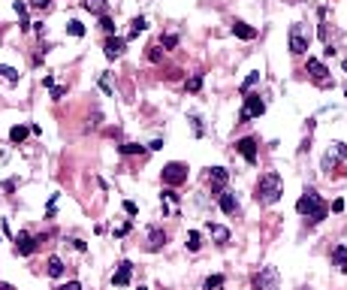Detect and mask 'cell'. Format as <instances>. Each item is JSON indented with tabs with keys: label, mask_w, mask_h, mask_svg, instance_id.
Here are the masks:
<instances>
[{
	"label": "cell",
	"mask_w": 347,
	"mask_h": 290,
	"mask_svg": "<svg viewBox=\"0 0 347 290\" xmlns=\"http://www.w3.org/2000/svg\"><path fill=\"white\" fill-rule=\"evenodd\" d=\"M281 193H284V181H281V175H278V172H263V175H260L257 191H254V199H257L260 206H272V203H278V199H281Z\"/></svg>",
	"instance_id": "cell-1"
},
{
	"label": "cell",
	"mask_w": 347,
	"mask_h": 290,
	"mask_svg": "<svg viewBox=\"0 0 347 290\" xmlns=\"http://www.w3.org/2000/svg\"><path fill=\"white\" fill-rule=\"evenodd\" d=\"M296 212H299V215H308L311 224H320L323 218L329 215V206L320 199V193H317L314 188H305V193L299 196V203H296Z\"/></svg>",
	"instance_id": "cell-2"
},
{
	"label": "cell",
	"mask_w": 347,
	"mask_h": 290,
	"mask_svg": "<svg viewBox=\"0 0 347 290\" xmlns=\"http://www.w3.org/2000/svg\"><path fill=\"white\" fill-rule=\"evenodd\" d=\"M311 46V33L305 30V24H293L290 27V51L293 54H305Z\"/></svg>",
	"instance_id": "cell-3"
},
{
	"label": "cell",
	"mask_w": 347,
	"mask_h": 290,
	"mask_svg": "<svg viewBox=\"0 0 347 290\" xmlns=\"http://www.w3.org/2000/svg\"><path fill=\"white\" fill-rule=\"evenodd\" d=\"M278 284H281V275L275 266H263L254 278V290H278Z\"/></svg>",
	"instance_id": "cell-4"
},
{
	"label": "cell",
	"mask_w": 347,
	"mask_h": 290,
	"mask_svg": "<svg viewBox=\"0 0 347 290\" xmlns=\"http://www.w3.org/2000/svg\"><path fill=\"white\" fill-rule=\"evenodd\" d=\"M184 181H187V167H184V163L172 160V163H166V167H163V185L178 188V185H184Z\"/></svg>",
	"instance_id": "cell-5"
},
{
	"label": "cell",
	"mask_w": 347,
	"mask_h": 290,
	"mask_svg": "<svg viewBox=\"0 0 347 290\" xmlns=\"http://www.w3.org/2000/svg\"><path fill=\"white\" fill-rule=\"evenodd\" d=\"M263 112H266V103L260 100L257 94H248L245 97V106H241V112H239V118L241 121H251V118H260Z\"/></svg>",
	"instance_id": "cell-6"
},
{
	"label": "cell",
	"mask_w": 347,
	"mask_h": 290,
	"mask_svg": "<svg viewBox=\"0 0 347 290\" xmlns=\"http://www.w3.org/2000/svg\"><path fill=\"white\" fill-rule=\"evenodd\" d=\"M37 245H43V239H33L30 233H15V254L19 257H30L33 251H37Z\"/></svg>",
	"instance_id": "cell-7"
},
{
	"label": "cell",
	"mask_w": 347,
	"mask_h": 290,
	"mask_svg": "<svg viewBox=\"0 0 347 290\" xmlns=\"http://www.w3.org/2000/svg\"><path fill=\"white\" fill-rule=\"evenodd\" d=\"M308 76L311 79H314L320 88H329V85H332V82H329V70H326V64L323 61H317V58H308Z\"/></svg>",
	"instance_id": "cell-8"
},
{
	"label": "cell",
	"mask_w": 347,
	"mask_h": 290,
	"mask_svg": "<svg viewBox=\"0 0 347 290\" xmlns=\"http://www.w3.org/2000/svg\"><path fill=\"white\" fill-rule=\"evenodd\" d=\"M344 157H347V145L344 142H332V145H329V151H326V157H323V169L329 172L332 167H338Z\"/></svg>",
	"instance_id": "cell-9"
},
{
	"label": "cell",
	"mask_w": 347,
	"mask_h": 290,
	"mask_svg": "<svg viewBox=\"0 0 347 290\" xmlns=\"http://www.w3.org/2000/svg\"><path fill=\"white\" fill-rule=\"evenodd\" d=\"M227 181H230V172L223 169V167H215V169H208V188H212V193H223V188H227Z\"/></svg>",
	"instance_id": "cell-10"
},
{
	"label": "cell",
	"mask_w": 347,
	"mask_h": 290,
	"mask_svg": "<svg viewBox=\"0 0 347 290\" xmlns=\"http://www.w3.org/2000/svg\"><path fill=\"white\" fill-rule=\"evenodd\" d=\"M236 148H239V154L245 157L248 163H257V139H254V136L239 139V142H236Z\"/></svg>",
	"instance_id": "cell-11"
},
{
	"label": "cell",
	"mask_w": 347,
	"mask_h": 290,
	"mask_svg": "<svg viewBox=\"0 0 347 290\" xmlns=\"http://www.w3.org/2000/svg\"><path fill=\"white\" fill-rule=\"evenodd\" d=\"M124 48H127V40H121V36H109L106 46H103V51H106V58H109V61L121 58V54H124Z\"/></svg>",
	"instance_id": "cell-12"
},
{
	"label": "cell",
	"mask_w": 347,
	"mask_h": 290,
	"mask_svg": "<svg viewBox=\"0 0 347 290\" xmlns=\"http://www.w3.org/2000/svg\"><path fill=\"white\" fill-rule=\"evenodd\" d=\"M130 275H133V263L130 260H121L118 263V272L112 275V284L115 287H124V284H130Z\"/></svg>",
	"instance_id": "cell-13"
},
{
	"label": "cell",
	"mask_w": 347,
	"mask_h": 290,
	"mask_svg": "<svg viewBox=\"0 0 347 290\" xmlns=\"http://www.w3.org/2000/svg\"><path fill=\"white\" fill-rule=\"evenodd\" d=\"M217 206H220L223 215H236V212H239V199H236V193H227V191H223V193L217 196Z\"/></svg>",
	"instance_id": "cell-14"
},
{
	"label": "cell",
	"mask_w": 347,
	"mask_h": 290,
	"mask_svg": "<svg viewBox=\"0 0 347 290\" xmlns=\"http://www.w3.org/2000/svg\"><path fill=\"white\" fill-rule=\"evenodd\" d=\"M166 245V233L160 227H151L148 230V251H160Z\"/></svg>",
	"instance_id": "cell-15"
},
{
	"label": "cell",
	"mask_w": 347,
	"mask_h": 290,
	"mask_svg": "<svg viewBox=\"0 0 347 290\" xmlns=\"http://www.w3.org/2000/svg\"><path fill=\"white\" fill-rule=\"evenodd\" d=\"M233 33L239 36V40H257V27H251L245 22H233Z\"/></svg>",
	"instance_id": "cell-16"
},
{
	"label": "cell",
	"mask_w": 347,
	"mask_h": 290,
	"mask_svg": "<svg viewBox=\"0 0 347 290\" xmlns=\"http://www.w3.org/2000/svg\"><path fill=\"white\" fill-rule=\"evenodd\" d=\"M208 233H212V239H215L217 245H227V242H230V230L220 227V224H212V221H208Z\"/></svg>",
	"instance_id": "cell-17"
},
{
	"label": "cell",
	"mask_w": 347,
	"mask_h": 290,
	"mask_svg": "<svg viewBox=\"0 0 347 290\" xmlns=\"http://www.w3.org/2000/svg\"><path fill=\"white\" fill-rule=\"evenodd\" d=\"M82 6L88 12H94V15H106V9H109L106 0H82Z\"/></svg>",
	"instance_id": "cell-18"
},
{
	"label": "cell",
	"mask_w": 347,
	"mask_h": 290,
	"mask_svg": "<svg viewBox=\"0 0 347 290\" xmlns=\"http://www.w3.org/2000/svg\"><path fill=\"white\" fill-rule=\"evenodd\" d=\"M45 266H48L45 272H48L51 278H61V275H64V260H61V257H55V254L48 257V263H45Z\"/></svg>",
	"instance_id": "cell-19"
},
{
	"label": "cell",
	"mask_w": 347,
	"mask_h": 290,
	"mask_svg": "<svg viewBox=\"0 0 347 290\" xmlns=\"http://www.w3.org/2000/svg\"><path fill=\"white\" fill-rule=\"evenodd\" d=\"M332 263H335V266H341V269L347 272V245H338V248L332 251Z\"/></svg>",
	"instance_id": "cell-20"
},
{
	"label": "cell",
	"mask_w": 347,
	"mask_h": 290,
	"mask_svg": "<svg viewBox=\"0 0 347 290\" xmlns=\"http://www.w3.org/2000/svg\"><path fill=\"white\" fill-rule=\"evenodd\" d=\"M145 27H148V22H145L142 15H139V18H133V22H130V33H127V36L133 40V36H139V33H142Z\"/></svg>",
	"instance_id": "cell-21"
},
{
	"label": "cell",
	"mask_w": 347,
	"mask_h": 290,
	"mask_svg": "<svg viewBox=\"0 0 347 290\" xmlns=\"http://www.w3.org/2000/svg\"><path fill=\"white\" fill-rule=\"evenodd\" d=\"M27 133H30V127H24V124H15L12 130H9V139H12V142H22Z\"/></svg>",
	"instance_id": "cell-22"
},
{
	"label": "cell",
	"mask_w": 347,
	"mask_h": 290,
	"mask_svg": "<svg viewBox=\"0 0 347 290\" xmlns=\"http://www.w3.org/2000/svg\"><path fill=\"white\" fill-rule=\"evenodd\" d=\"M0 76H3L6 82H19V70H15V67H6V64H0Z\"/></svg>",
	"instance_id": "cell-23"
},
{
	"label": "cell",
	"mask_w": 347,
	"mask_h": 290,
	"mask_svg": "<svg viewBox=\"0 0 347 290\" xmlns=\"http://www.w3.org/2000/svg\"><path fill=\"white\" fill-rule=\"evenodd\" d=\"M118 151H121V154H142L145 148H142V145H139V142H124V145H121Z\"/></svg>",
	"instance_id": "cell-24"
},
{
	"label": "cell",
	"mask_w": 347,
	"mask_h": 290,
	"mask_svg": "<svg viewBox=\"0 0 347 290\" xmlns=\"http://www.w3.org/2000/svg\"><path fill=\"white\" fill-rule=\"evenodd\" d=\"M199 248H202V245H199V233H196V230H190V233H187V251H194V254H196Z\"/></svg>",
	"instance_id": "cell-25"
},
{
	"label": "cell",
	"mask_w": 347,
	"mask_h": 290,
	"mask_svg": "<svg viewBox=\"0 0 347 290\" xmlns=\"http://www.w3.org/2000/svg\"><path fill=\"white\" fill-rule=\"evenodd\" d=\"M223 287V275H208L205 278V290H220Z\"/></svg>",
	"instance_id": "cell-26"
},
{
	"label": "cell",
	"mask_w": 347,
	"mask_h": 290,
	"mask_svg": "<svg viewBox=\"0 0 347 290\" xmlns=\"http://www.w3.org/2000/svg\"><path fill=\"white\" fill-rule=\"evenodd\" d=\"M66 33H69V36H85V24H82V22H69V24H66Z\"/></svg>",
	"instance_id": "cell-27"
},
{
	"label": "cell",
	"mask_w": 347,
	"mask_h": 290,
	"mask_svg": "<svg viewBox=\"0 0 347 290\" xmlns=\"http://www.w3.org/2000/svg\"><path fill=\"white\" fill-rule=\"evenodd\" d=\"M27 6L40 9V12H48V9H51V0H27Z\"/></svg>",
	"instance_id": "cell-28"
},
{
	"label": "cell",
	"mask_w": 347,
	"mask_h": 290,
	"mask_svg": "<svg viewBox=\"0 0 347 290\" xmlns=\"http://www.w3.org/2000/svg\"><path fill=\"white\" fill-rule=\"evenodd\" d=\"M100 27L106 30V33H115V22L109 18V12H106V15H100Z\"/></svg>",
	"instance_id": "cell-29"
},
{
	"label": "cell",
	"mask_w": 347,
	"mask_h": 290,
	"mask_svg": "<svg viewBox=\"0 0 347 290\" xmlns=\"http://www.w3.org/2000/svg\"><path fill=\"white\" fill-rule=\"evenodd\" d=\"M199 88H202V76H190V82H187V91H190V94H196Z\"/></svg>",
	"instance_id": "cell-30"
},
{
	"label": "cell",
	"mask_w": 347,
	"mask_h": 290,
	"mask_svg": "<svg viewBox=\"0 0 347 290\" xmlns=\"http://www.w3.org/2000/svg\"><path fill=\"white\" fill-rule=\"evenodd\" d=\"M257 79H260V72H257V70H254V72H248V79L241 82V91H248V88H254V85H257Z\"/></svg>",
	"instance_id": "cell-31"
},
{
	"label": "cell",
	"mask_w": 347,
	"mask_h": 290,
	"mask_svg": "<svg viewBox=\"0 0 347 290\" xmlns=\"http://www.w3.org/2000/svg\"><path fill=\"white\" fill-rule=\"evenodd\" d=\"M100 88L106 91V94H115V88H112V82H109V72H103V76H100Z\"/></svg>",
	"instance_id": "cell-32"
},
{
	"label": "cell",
	"mask_w": 347,
	"mask_h": 290,
	"mask_svg": "<svg viewBox=\"0 0 347 290\" xmlns=\"http://www.w3.org/2000/svg\"><path fill=\"white\" fill-rule=\"evenodd\" d=\"M160 58H163V51H160V46H151V48H148V61H154V64H157Z\"/></svg>",
	"instance_id": "cell-33"
},
{
	"label": "cell",
	"mask_w": 347,
	"mask_h": 290,
	"mask_svg": "<svg viewBox=\"0 0 347 290\" xmlns=\"http://www.w3.org/2000/svg\"><path fill=\"white\" fill-rule=\"evenodd\" d=\"M160 43H163L166 48H175V46H178V36H175V33H166V36H163Z\"/></svg>",
	"instance_id": "cell-34"
},
{
	"label": "cell",
	"mask_w": 347,
	"mask_h": 290,
	"mask_svg": "<svg viewBox=\"0 0 347 290\" xmlns=\"http://www.w3.org/2000/svg\"><path fill=\"white\" fill-rule=\"evenodd\" d=\"M66 94V85H55V88H51V100H61Z\"/></svg>",
	"instance_id": "cell-35"
},
{
	"label": "cell",
	"mask_w": 347,
	"mask_h": 290,
	"mask_svg": "<svg viewBox=\"0 0 347 290\" xmlns=\"http://www.w3.org/2000/svg\"><path fill=\"white\" fill-rule=\"evenodd\" d=\"M124 212H127L130 218H136V212H139V209H136V203H133V199H124Z\"/></svg>",
	"instance_id": "cell-36"
},
{
	"label": "cell",
	"mask_w": 347,
	"mask_h": 290,
	"mask_svg": "<svg viewBox=\"0 0 347 290\" xmlns=\"http://www.w3.org/2000/svg\"><path fill=\"white\" fill-rule=\"evenodd\" d=\"M190 124H194V133H196V136H202V133H205V130H202V124H199V118H196V115H190Z\"/></svg>",
	"instance_id": "cell-37"
},
{
	"label": "cell",
	"mask_w": 347,
	"mask_h": 290,
	"mask_svg": "<svg viewBox=\"0 0 347 290\" xmlns=\"http://www.w3.org/2000/svg\"><path fill=\"white\" fill-rule=\"evenodd\" d=\"M12 6H15V12H19V18H27V3L19 0V3H12Z\"/></svg>",
	"instance_id": "cell-38"
},
{
	"label": "cell",
	"mask_w": 347,
	"mask_h": 290,
	"mask_svg": "<svg viewBox=\"0 0 347 290\" xmlns=\"http://www.w3.org/2000/svg\"><path fill=\"white\" fill-rule=\"evenodd\" d=\"M130 227H133L130 221H127V224H121V227L115 230V236H118V239H121V236H127V233H130Z\"/></svg>",
	"instance_id": "cell-39"
},
{
	"label": "cell",
	"mask_w": 347,
	"mask_h": 290,
	"mask_svg": "<svg viewBox=\"0 0 347 290\" xmlns=\"http://www.w3.org/2000/svg\"><path fill=\"white\" fill-rule=\"evenodd\" d=\"M58 290H82V284H79V281H66V284H61Z\"/></svg>",
	"instance_id": "cell-40"
},
{
	"label": "cell",
	"mask_w": 347,
	"mask_h": 290,
	"mask_svg": "<svg viewBox=\"0 0 347 290\" xmlns=\"http://www.w3.org/2000/svg\"><path fill=\"white\" fill-rule=\"evenodd\" d=\"M163 196H166V199H172V203H178V193L172 191V188H166V191H163Z\"/></svg>",
	"instance_id": "cell-41"
},
{
	"label": "cell",
	"mask_w": 347,
	"mask_h": 290,
	"mask_svg": "<svg viewBox=\"0 0 347 290\" xmlns=\"http://www.w3.org/2000/svg\"><path fill=\"white\" fill-rule=\"evenodd\" d=\"M0 290H12V287H9V284H3V281H0Z\"/></svg>",
	"instance_id": "cell-42"
},
{
	"label": "cell",
	"mask_w": 347,
	"mask_h": 290,
	"mask_svg": "<svg viewBox=\"0 0 347 290\" xmlns=\"http://www.w3.org/2000/svg\"><path fill=\"white\" fill-rule=\"evenodd\" d=\"M341 67H344V72H347V61H344V64H341Z\"/></svg>",
	"instance_id": "cell-43"
},
{
	"label": "cell",
	"mask_w": 347,
	"mask_h": 290,
	"mask_svg": "<svg viewBox=\"0 0 347 290\" xmlns=\"http://www.w3.org/2000/svg\"><path fill=\"white\" fill-rule=\"evenodd\" d=\"M139 290H148V287H139Z\"/></svg>",
	"instance_id": "cell-44"
}]
</instances>
